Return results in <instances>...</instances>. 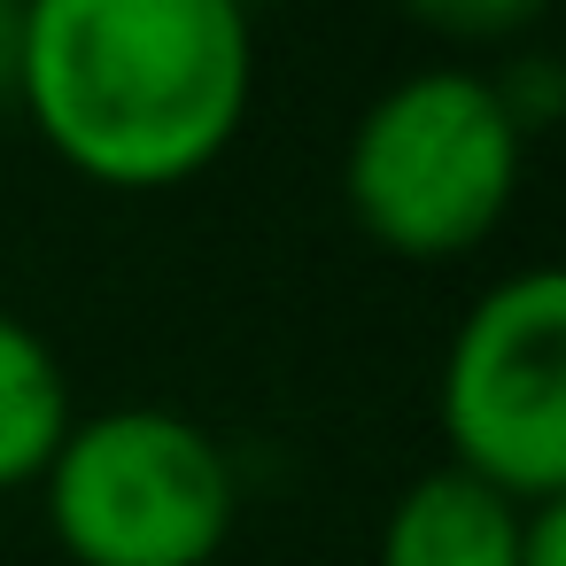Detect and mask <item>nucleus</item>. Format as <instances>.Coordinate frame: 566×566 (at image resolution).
<instances>
[{
	"instance_id": "0eeeda50",
	"label": "nucleus",
	"mask_w": 566,
	"mask_h": 566,
	"mask_svg": "<svg viewBox=\"0 0 566 566\" xmlns=\"http://www.w3.org/2000/svg\"><path fill=\"white\" fill-rule=\"evenodd\" d=\"M403 9L434 32H458V40H504V32L535 24L551 0H403Z\"/></svg>"
},
{
	"instance_id": "423d86ee",
	"label": "nucleus",
	"mask_w": 566,
	"mask_h": 566,
	"mask_svg": "<svg viewBox=\"0 0 566 566\" xmlns=\"http://www.w3.org/2000/svg\"><path fill=\"white\" fill-rule=\"evenodd\" d=\"M71 434V380H63V357L0 311V489L9 481H32L48 473L55 442Z\"/></svg>"
},
{
	"instance_id": "f03ea898",
	"label": "nucleus",
	"mask_w": 566,
	"mask_h": 566,
	"mask_svg": "<svg viewBox=\"0 0 566 566\" xmlns=\"http://www.w3.org/2000/svg\"><path fill=\"white\" fill-rule=\"evenodd\" d=\"M520 117L504 78L465 63L403 71L349 133L342 187L373 241L403 256L473 249L520 187Z\"/></svg>"
},
{
	"instance_id": "39448f33",
	"label": "nucleus",
	"mask_w": 566,
	"mask_h": 566,
	"mask_svg": "<svg viewBox=\"0 0 566 566\" xmlns=\"http://www.w3.org/2000/svg\"><path fill=\"white\" fill-rule=\"evenodd\" d=\"M535 496L481 481L473 465H427L380 520V566H520V527Z\"/></svg>"
},
{
	"instance_id": "7ed1b4c3",
	"label": "nucleus",
	"mask_w": 566,
	"mask_h": 566,
	"mask_svg": "<svg viewBox=\"0 0 566 566\" xmlns=\"http://www.w3.org/2000/svg\"><path fill=\"white\" fill-rule=\"evenodd\" d=\"M40 481L55 535L86 566H202L233 527V458L171 403L71 419Z\"/></svg>"
},
{
	"instance_id": "f257e3e1",
	"label": "nucleus",
	"mask_w": 566,
	"mask_h": 566,
	"mask_svg": "<svg viewBox=\"0 0 566 566\" xmlns=\"http://www.w3.org/2000/svg\"><path fill=\"white\" fill-rule=\"evenodd\" d=\"M249 0H24L17 102L94 179L202 171L249 109Z\"/></svg>"
},
{
	"instance_id": "6e6552de",
	"label": "nucleus",
	"mask_w": 566,
	"mask_h": 566,
	"mask_svg": "<svg viewBox=\"0 0 566 566\" xmlns=\"http://www.w3.org/2000/svg\"><path fill=\"white\" fill-rule=\"evenodd\" d=\"M520 566H566V504H558V496H535V504H527Z\"/></svg>"
},
{
	"instance_id": "1a4fd4ad",
	"label": "nucleus",
	"mask_w": 566,
	"mask_h": 566,
	"mask_svg": "<svg viewBox=\"0 0 566 566\" xmlns=\"http://www.w3.org/2000/svg\"><path fill=\"white\" fill-rule=\"evenodd\" d=\"M17 71H24V0H0V102H17Z\"/></svg>"
},
{
	"instance_id": "20e7f679",
	"label": "nucleus",
	"mask_w": 566,
	"mask_h": 566,
	"mask_svg": "<svg viewBox=\"0 0 566 566\" xmlns=\"http://www.w3.org/2000/svg\"><path fill=\"white\" fill-rule=\"evenodd\" d=\"M442 427L458 465L512 496L566 489V272L527 264L496 280L450 334Z\"/></svg>"
}]
</instances>
